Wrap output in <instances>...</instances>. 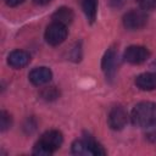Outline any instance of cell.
<instances>
[{
	"mask_svg": "<svg viewBox=\"0 0 156 156\" xmlns=\"http://www.w3.org/2000/svg\"><path fill=\"white\" fill-rule=\"evenodd\" d=\"M132 122L136 127L149 128L156 123V104L143 101L134 106L130 115Z\"/></svg>",
	"mask_w": 156,
	"mask_h": 156,
	"instance_id": "1",
	"label": "cell"
},
{
	"mask_svg": "<svg viewBox=\"0 0 156 156\" xmlns=\"http://www.w3.org/2000/svg\"><path fill=\"white\" fill-rule=\"evenodd\" d=\"M67 27L56 22H52L50 26H48L45 30V40L50 45H60L65 41L67 38Z\"/></svg>",
	"mask_w": 156,
	"mask_h": 156,
	"instance_id": "2",
	"label": "cell"
},
{
	"mask_svg": "<svg viewBox=\"0 0 156 156\" xmlns=\"http://www.w3.org/2000/svg\"><path fill=\"white\" fill-rule=\"evenodd\" d=\"M147 22V16L143 10H130L123 17V24L129 30L143 28Z\"/></svg>",
	"mask_w": 156,
	"mask_h": 156,
	"instance_id": "3",
	"label": "cell"
},
{
	"mask_svg": "<svg viewBox=\"0 0 156 156\" xmlns=\"http://www.w3.org/2000/svg\"><path fill=\"white\" fill-rule=\"evenodd\" d=\"M150 56V52L146 48L140 45H132L126 49L124 51V58L127 62L133 65H139L145 62Z\"/></svg>",
	"mask_w": 156,
	"mask_h": 156,
	"instance_id": "4",
	"label": "cell"
},
{
	"mask_svg": "<svg viewBox=\"0 0 156 156\" xmlns=\"http://www.w3.org/2000/svg\"><path fill=\"white\" fill-rule=\"evenodd\" d=\"M107 122L112 129L121 130L126 127V124L128 122V113L122 106H116L110 111Z\"/></svg>",
	"mask_w": 156,
	"mask_h": 156,
	"instance_id": "5",
	"label": "cell"
},
{
	"mask_svg": "<svg viewBox=\"0 0 156 156\" xmlns=\"http://www.w3.org/2000/svg\"><path fill=\"white\" fill-rule=\"evenodd\" d=\"M62 141H63V136H62L61 132L55 130V129H51V130L45 132L41 135V138L39 139L38 143H40L43 146H45L49 151L54 152V151H56L61 146Z\"/></svg>",
	"mask_w": 156,
	"mask_h": 156,
	"instance_id": "6",
	"label": "cell"
},
{
	"mask_svg": "<svg viewBox=\"0 0 156 156\" xmlns=\"http://www.w3.org/2000/svg\"><path fill=\"white\" fill-rule=\"evenodd\" d=\"M52 78V72L48 67H37L30 71L29 73V80L34 85H44L49 83Z\"/></svg>",
	"mask_w": 156,
	"mask_h": 156,
	"instance_id": "7",
	"label": "cell"
},
{
	"mask_svg": "<svg viewBox=\"0 0 156 156\" xmlns=\"http://www.w3.org/2000/svg\"><path fill=\"white\" fill-rule=\"evenodd\" d=\"M116 65H117V54H116V50L113 48H110L105 52V55L102 57V62H101V67H102L104 72L106 73V77H112L115 74Z\"/></svg>",
	"mask_w": 156,
	"mask_h": 156,
	"instance_id": "8",
	"label": "cell"
},
{
	"mask_svg": "<svg viewBox=\"0 0 156 156\" xmlns=\"http://www.w3.org/2000/svg\"><path fill=\"white\" fill-rule=\"evenodd\" d=\"M29 61H30V56L24 50H13L12 52H10V55L7 57L9 65L13 68H22V67L27 66L29 63Z\"/></svg>",
	"mask_w": 156,
	"mask_h": 156,
	"instance_id": "9",
	"label": "cell"
},
{
	"mask_svg": "<svg viewBox=\"0 0 156 156\" xmlns=\"http://www.w3.org/2000/svg\"><path fill=\"white\" fill-rule=\"evenodd\" d=\"M135 85L141 90H154L156 89V73L147 72L139 74L135 78Z\"/></svg>",
	"mask_w": 156,
	"mask_h": 156,
	"instance_id": "10",
	"label": "cell"
},
{
	"mask_svg": "<svg viewBox=\"0 0 156 156\" xmlns=\"http://www.w3.org/2000/svg\"><path fill=\"white\" fill-rule=\"evenodd\" d=\"M51 18H52V22H56L67 27L68 24L72 23L74 18V13L69 7H60L52 13Z\"/></svg>",
	"mask_w": 156,
	"mask_h": 156,
	"instance_id": "11",
	"label": "cell"
},
{
	"mask_svg": "<svg viewBox=\"0 0 156 156\" xmlns=\"http://www.w3.org/2000/svg\"><path fill=\"white\" fill-rule=\"evenodd\" d=\"M82 7L89 22H94L96 18V12H98V1L96 0H83Z\"/></svg>",
	"mask_w": 156,
	"mask_h": 156,
	"instance_id": "12",
	"label": "cell"
},
{
	"mask_svg": "<svg viewBox=\"0 0 156 156\" xmlns=\"http://www.w3.org/2000/svg\"><path fill=\"white\" fill-rule=\"evenodd\" d=\"M72 152L76 154V155H90L88 139L76 140L72 144Z\"/></svg>",
	"mask_w": 156,
	"mask_h": 156,
	"instance_id": "13",
	"label": "cell"
},
{
	"mask_svg": "<svg viewBox=\"0 0 156 156\" xmlns=\"http://www.w3.org/2000/svg\"><path fill=\"white\" fill-rule=\"evenodd\" d=\"M41 98L46 101H52V100H56L60 95L58 90L56 89V87H48V88H44L40 93Z\"/></svg>",
	"mask_w": 156,
	"mask_h": 156,
	"instance_id": "14",
	"label": "cell"
},
{
	"mask_svg": "<svg viewBox=\"0 0 156 156\" xmlns=\"http://www.w3.org/2000/svg\"><path fill=\"white\" fill-rule=\"evenodd\" d=\"M88 144H89V151H90V155L100 156V155H105V154H106L105 149H104L99 143H96L95 140H93V139H88Z\"/></svg>",
	"mask_w": 156,
	"mask_h": 156,
	"instance_id": "15",
	"label": "cell"
},
{
	"mask_svg": "<svg viewBox=\"0 0 156 156\" xmlns=\"http://www.w3.org/2000/svg\"><path fill=\"white\" fill-rule=\"evenodd\" d=\"M11 123H12L11 116H10L6 111H1V113H0V126H1V130L4 132V130H6V129H9V128L11 127Z\"/></svg>",
	"mask_w": 156,
	"mask_h": 156,
	"instance_id": "16",
	"label": "cell"
},
{
	"mask_svg": "<svg viewBox=\"0 0 156 156\" xmlns=\"http://www.w3.org/2000/svg\"><path fill=\"white\" fill-rule=\"evenodd\" d=\"M143 10H152L156 7V0H136Z\"/></svg>",
	"mask_w": 156,
	"mask_h": 156,
	"instance_id": "17",
	"label": "cell"
},
{
	"mask_svg": "<svg viewBox=\"0 0 156 156\" xmlns=\"http://www.w3.org/2000/svg\"><path fill=\"white\" fill-rule=\"evenodd\" d=\"M150 129L147 130V133H146V139L149 140V141H151V143H156V126H151V127H149Z\"/></svg>",
	"mask_w": 156,
	"mask_h": 156,
	"instance_id": "18",
	"label": "cell"
},
{
	"mask_svg": "<svg viewBox=\"0 0 156 156\" xmlns=\"http://www.w3.org/2000/svg\"><path fill=\"white\" fill-rule=\"evenodd\" d=\"M127 0H110V5L113 9H119L126 4Z\"/></svg>",
	"mask_w": 156,
	"mask_h": 156,
	"instance_id": "19",
	"label": "cell"
},
{
	"mask_svg": "<svg viewBox=\"0 0 156 156\" xmlns=\"http://www.w3.org/2000/svg\"><path fill=\"white\" fill-rule=\"evenodd\" d=\"M6 1V4L9 5V6H11V7H15V6H18V5H21L24 0H5Z\"/></svg>",
	"mask_w": 156,
	"mask_h": 156,
	"instance_id": "20",
	"label": "cell"
},
{
	"mask_svg": "<svg viewBox=\"0 0 156 156\" xmlns=\"http://www.w3.org/2000/svg\"><path fill=\"white\" fill-rule=\"evenodd\" d=\"M51 0H34V2L35 4H38V5H46V4H49Z\"/></svg>",
	"mask_w": 156,
	"mask_h": 156,
	"instance_id": "21",
	"label": "cell"
},
{
	"mask_svg": "<svg viewBox=\"0 0 156 156\" xmlns=\"http://www.w3.org/2000/svg\"><path fill=\"white\" fill-rule=\"evenodd\" d=\"M155 65H156V62H155Z\"/></svg>",
	"mask_w": 156,
	"mask_h": 156,
	"instance_id": "22",
	"label": "cell"
}]
</instances>
